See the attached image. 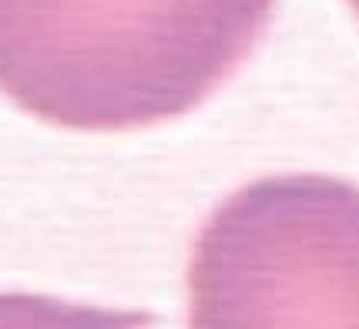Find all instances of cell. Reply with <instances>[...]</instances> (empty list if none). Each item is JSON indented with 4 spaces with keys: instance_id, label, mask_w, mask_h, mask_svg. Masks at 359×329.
Returning <instances> with one entry per match:
<instances>
[{
    "instance_id": "7a4b0ae2",
    "label": "cell",
    "mask_w": 359,
    "mask_h": 329,
    "mask_svg": "<svg viewBox=\"0 0 359 329\" xmlns=\"http://www.w3.org/2000/svg\"><path fill=\"white\" fill-rule=\"evenodd\" d=\"M188 329H359V188L252 182L202 225Z\"/></svg>"
},
{
    "instance_id": "3957f363",
    "label": "cell",
    "mask_w": 359,
    "mask_h": 329,
    "mask_svg": "<svg viewBox=\"0 0 359 329\" xmlns=\"http://www.w3.org/2000/svg\"><path fill=\"white\" fill-rule=\"evenodd\" d=\"M144 309H94L34 293H0V329H144Z\"/></svg>"
},
{
    "instance_id": "277c9868",
    "label": "cell",
    "mask_w": 359,
    "mask_h": 329,
    "mask_svg": "<svg viewBox=\"0 0 359 329\" xmlns=\"http://www.w3.org/2000/svg\"><path fill=\"white\" fill-rule=\"evenodd\" d=\"M349 4H353V11H356V14H359V0H349Z\"/></svg>"
},
{
    "instance_id": "6da1fadb",
    "label": "cell",
    "mask_w": 359,
    "mask_h": 329,
    "mask_svg": "<svg viewBox=\"0 0 359 329\" xmlns=\"http://www.w3.org/2000/svg\"><path fill=\"white\" fill-rule=\"evenodd\" d=\"M272 0H0V94L81 131L198 108L242 67Z\"/></svg>"
}]
</instances>
